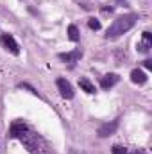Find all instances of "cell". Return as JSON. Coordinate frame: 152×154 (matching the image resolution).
I'll list each match as a JSON object with an SVG mask.
<instances>
[{"mask_svg":"<svg viewBox=\"0 0 152 154\" xmlns=\"http://www.w3.org/2000/svg\"><path fill=\"white\" fill-rule=\"evenodd\" d=\"M57 88H59V93H61L65 99H72V97H74V88H72V84H70L65 77H59V79H57Z\"/></svg>","mask_w":152,"mask_h":154,"instance_id":"277c9868","label":"cell"},{"mask_svg":"<svg viewBox=\"0 0 152 154\" xmlns=\"http://www.w3.org/2000/svg\"><path fill=\"white\" fill-rule=\"evenodd\" d=\"M131 81L136 82V84H145V82H147V74H145L143 70L136 68V70L131 72Z\"/></svg>","mask_w":152,"mask_h":154,"instance_id":"9c48e42d","label":"cell"},{"mask_svg":"<svg viewBox=\"0 0 152 154\" xmlns=\"http://www.w3.org/2000/svg\"><path fill=\"white\" fill-rule=\"evenodd\" d=\"M82 57V50L81 48H77V50H74V52H66V54H59V59L61 61H66V63H77L79 59Z\"/></svg>","mask_w":152,"mask_h":154,"instance_id":"8992f818","label":"cell"},{"mask_svg":"<svg viewBox=\"0 0 152 154\" xmlns=\"http://www.w3.org/2000/svg\"><path fill=\"white\" fill-rule=\"evenodd\" d=\"M111 151H113V154H127V149L122 147V145H114Z\"/></svg>","mask_w":152,"mask_h":154,"instance_id":"4fadbf2b","label":"cell"},{"mask_svg":"<svg viewBox=\"0 0 152 154\" xmlns=\"http://www.w3.org/2000/svg\"><path fill=\"white\" fill-rule=\"evenodd\" d=\"M9 136L20 140L31 154H54L52 147L23 122H14L9 129Z\"/></svg>","mask_w":152,"mask_h":154,"instance_id":"6da1fadb","label":"cell"},{"mask_svg":"<svg viewBox=\"0 0 152 154\" xmlns=\"http://www.w3.org/2000/svg\"><path fill=\"white\" fill-rule=\"evenodd\" d=\"M79 86H81L86 93H95V86H93L88 79H81V81H79Z\"/></svg>","mask_w":152,"mask_h":154,"instance_id":"30bf717a","label":"cell"},{"mask_svg":"<svg viewBox=\"0 0 152 154\" xmlns=\"http://www.w3.org/2000/svg\"><path fill=\"white\" fill-rule=\"evenodd\" d=\"M118 81H120V77L116 75V74H108V75L102 77V81H100V86H102L104 90H109V88H113Z\"/></svg>","mask_w":152,"mask_h":154,"instance_id":"52a82bcc","label":"cell"},{"mask_svg":"<svg viewBox=\"0 0 152 154\" xmlns=\"http://www.w3.org/2000/svg\"><path fill=\"white\" fill-rule=\"evenodd\" d=\"M116 2H120V4H123V5H125V4H127V2H125V0H116Z\"/></svg>","mask_w":152,"mask_h":154,"instance_id":"e0dca14e","label":"cell"},{"mask_svg":"<svg viewBox=\"0 0 152 154\" xmlns=\"http://www.w3.org/2000/svg\"><path fill=\"white\" fill-rule=\"evenodd\" d=\"M102 11H104V13H113V7H104Z\"/></svg>","mask_w":152,"mask_h":154,"instance_id":"2e32d148","label":"cell"},{"mask_svg":"<svg viewBox=\"0 0 152 154\" xmlns=\"http://www.w3.org/2000/svg\"><path fill=\"white\" fill-rule=\"evenodd\" d=\"M88 27H90L91 31H99V29H100V22L95 20V18H90V20H88Z\"/></svg>","mask_w":152,"mask_h":154,"instance_id":"7c38bea8","label":"cell"},{"mask_svg":"<svg viewBox=\"0 0 152 154\" xmlns=\"http://www.w3.org/2000/svg\"><path fill=\"white\" fill-rule=\"evenodd\" d=\"M0 43L11 52V54H14V56H18L20 54V47H18V43H16V39L13 38L11 34H2L0 36Z\"/></svg>","mask_w":152,"mask_h":154,"instance_id":"3957f363","label":"cell"},{"mask_svg":"<svg viewBox=\"0 0 152 154\" xmlns=\"http://www.w3.org/2000/svg\"><path fill=\"white\" fill-rule=\"evenodd\" d=\"M143 63H145V68H147V70H152V61L150 59H147V61H143Z\"/></svg>","mask_w":152,"mask_h":154,"instance_id":"5bb4252c","label":"cell"},{"mask_svg":"<svg viewBox=\"0 0 152 154\" xmlns=\"http://www.w3.org/2000/svg\"><path fill=\"white\" fill-rule=\"evenodd\" d=\"M116 127H118V120L108 122V124H102V125L99 127V136H100V138H108V136H111L114 131H116Z\"/></svg>","mask_w":152,"mask_h":154,"instance_id":"5b68a950","label":"cell"},{"mask_svg":"<svg viewBox=\"0 0 152 154\" xmlns=\"http://www.w3.org/2000/svg\"><path fill=\"white\" fill-rule=\"evenodd\" d=\"M132 154H147V152H145L143 149H136V151H134V152H132Z\"/></svg>","mask_w":152,"mask_h":154,"instance_id":"9a60e30c","label":"cell"},{"mask_svg":"<svg viewBox=\"0 0 152 154\" xmlns=\"http://www.w3.org/2000/svg\"><path fill=\"white\" fill-rule=\"evenodd\" d=\"M150 47H152V36H150V32H149V31H145V32H143V41H141V43H138V50L145 54V52H149V50H150Z\"/></svg>","mask_w":152,"mask_h":154,"instance_id":"ba28073f","label":"cell"},{"mask_svg":"<svg viewBox=\"0 0 152 154\" xmlns=\"http://www.w3.org/2000/svg\"><path fill=\"white\" fill-rule=\"evenodd\" d=\"M138 22V14L134 13H129V14H123V16H118L113 23L109 25V29L106 31V38L108 39H114L122 34H125L127 31H131Z\"/></svg>","mask_w":152,"mask_h":154,"instance_id":"7a4b0ae2","label":"cell"},{"mask_svg":"<svg viewBox=\"0 0 152 154\" xmlns=\"http://www.w3.org/2000/svg\"><path fill=\"white\" fill-rule=\"evenodd\" d=\"M68 38L72 39V41H79V29H77L75 25L68 27Z\"/></svg>","mask_w":152,"mask_h":154,"instance_id":"8fae6325","label":"cell"}]
</instances>
